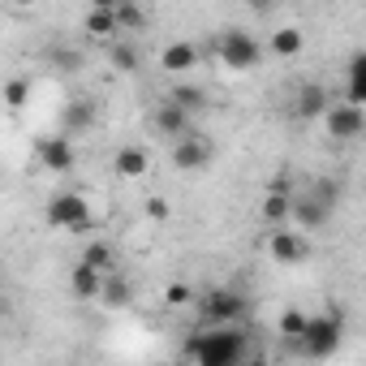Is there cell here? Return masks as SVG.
<instances>
[{
    "instance_id": "1",
    "label": "cell",
    "mask_w": 366,
    "mask_h": 366,
    "mask_svg": "<svg viewBox=\"0 0 366 366\" xmlns=\"http://www.w3.org/2000/svg\"><path fill=\"white\" fill-rule=\"evenodd\" d=\"M186 357H194L199 366H237L250 357V336L242 332V323H212V332L190 336Z\"/></svg>"
},
{
    "instance_id": "2",
    "label": "cell",
    "mask_w": 366,
    "mask_h": 366,
    "mask_svg": "<svg viewBox=\"0 0 366 366\" xmlns=\"http://www.w3.org/2000/svg\"><path fill=\"white\" fill-rule=\"evenodd\" d=\"M340 340H345V315H340V310H323V315H310V319H306V332H302L297 349H302L306 357L323 362V357H332V353L340 349Z\"/></svg>"
},
{
    "instance_id": "3",
    "label": "cell",
    "mask_w": 366,
    "mask_h": 366,
    "mask_svg": "<svg viewBox=\"0 0 366 366\" xmlns=\"http://www.w3.org/2000/svg\"><path fill=\"white\" fill-rule=\"evenodd\" d=\"M44 220H48L52 229H61V233H74V237L91 233V224H95L91 203H86L78 190H61V194H52L48 207H44Z\"/></svg>"
},
{
    "instance_id": "4",
    "label": "cell",
    "mask_w": 366,
    "mask_h": 366,
    "mask_svg": "<svg viewBox=\"0 0 366 366\" xmlns=\"http://www.w3.org/2000/svg\"><path fill=\"white\" fill-rule=\"evenodd\" d=\"M216 56H220V65H224L229 74H250V69L263 61V44H259L250 31L233 26V31H224V35L216 39Z\"/></svg>"
},
{
    "instance_id": "5",
    "label": "cell",
    "mask_w": 366,
    "mask_h": 366,
    "mask_svg": "<svg viewBox=\"0 0 366 366\" xmlns=\"http://www.w3.org/2000/svg\"><path fill=\"white\" fill-rule=\"evenodd\" d=\"M194 306H199L203 323H242L246 327V319H250V297L237 289H207L194 297Z\"/></svg>"
},
{
    "instance_id": "6",
    "label": "cell",
    "mask_w": 366,
    "mask_h": 366,
    "mask_svg": "<svg viewBox=\"0 0 366 366\" xmlns=\"http://www.w3.org/2000/svg\"><path fill=\"white\" fill-rule=\"evenodd\" d=\"M267 259L276 267H302L310 259V237L302 229H293V224H276L267 233Z\"/></svg>"
},
{
    "instance_id": "7",
    "label": "cell",
    "mask_w": 366,
    "mask_h": 366,
    "mask_svg": "<svg viewBox=\"0 0 366 366\" xmlns=\"http://www.w3.org/2000/svg\"><path fill=\"white\" fill-rule=\"evenodd\" d=\"M319 121H323V129H327L332 142H353V138H362V129H366V108H362V104L332 99Z\"/></svg>"
},
{
    "instance_id": "8",
    "label": "cell",
    "mask_w": 366,
    "mask_h": 366,
    "mask_svg": "<svg viewBox=\"0 0 366 366\" xmlns=\"http://www.w3.org/2000/svg\"><path fill=\"white\" fill-rule=\"evenodd\" d=\"M212 155H216V147H212V138L207 134H199V129H190V134H181V138H172V168L177 172H203L207 164H212Z\"/></svg>"
},
{
    "instance_id": "9",
    "label": "cell",
    "mask_w": 366,
    "mask_h": 366,
    "mask_svg": "<svg viewBox=\"0 0 366 366\" xmlns=\"http://www.w3.org/2000/svg\"><path fill=\"white\" fill-rule=\"evenodd\" d=\"M289 224H293V229H302V233H319V229H327V224H332V207H327V203H319L310 190L289 194Z\"/></svg>"
},
{
    "instance_id": "10",
    "label": "cell",
    "mask_w": 366,
    "mask_h": 366,
    "mask_svg": "<svg viewBox=\"0 0 366 366\" xmlns=\"http://www.w3.org/2000/svg\"><path fill=\"white\" fill-rule=\"evenodd\" d=\"M35 159H39V168H48V172H69L74 164H78V147H74V138L69 134H48V138H39L35 142Z\"/></svg>"
},
{
    "instance_id": "11",
    "label": "cell",
    "mask_w": 366,
    "mask_h": 366,
    "mask_svg": "<svg viewBox=\"0 0 366 366\" xmlns=\"http://www.w3.org/2000/svg\"><path fill=\"white\" fill-rule=\"evenodd\" d=\"M199 61H203V52H199V44H190V39H172V44L159 52V69H164L168 78H186V74H194Z\"/></svg>"
},
{
    "instance_id": "12",
    "label": "cell",
    "mask_w": 366,
    "mask_h": 366,
    "mask_svg": "<svg viewBox=\"0 0 366 366\" xmlns=\"http://www.w3.org/2000/svg\"><path fill=\"white\" fill-rule=\"evenodd\" d=\"M327 104H332V91H327L323 82H302V86L293 91L289 112H293L297 121H319V117L327 112Z\"/></svg>"
},
{
    "instance_id": "13",
    "label": "cell",
    "mask_w": 366,
    "mask_h": 366,
    "mask_svg": "<svg viewBox=\"0 0 366 366\" xmlns=\"http://www.w3.org/2000/svg\"><path fill=\"white\" fill-rule=\"evenodd\" d=\"M151 129H155L159 138H181V134L194 129V117H190L186 108H177L172 99H164V104H155V112H151Z\"/></svg>"
},
{
    "instance_id": "14",
    "label": "cell",
    "mask_w": 366,
    "mask_h": 366,
    "mask_svg": "<svg viewBox=\"0 0 366 366\" xmlns=\"http://www.w3.org/2000/svg\"><path fill=\"white\" fill-rule=\"evenodd\" d=\"M95 104L91 99H69L65 108H61V134H69V138H78V134H91V125H95Z\"/></svg>"
},
{
    "instance_id": "15",
    "label": "cell",
    "mask_w": 366,
    "mask_h": 366,
    "mask_svg": "<svg viewBox=\"0 0 366 366\" xmlns=\"http://www.w3.org/2000/svg\"><path fill=\"white\" fill-rule=\"evenodd\" d=\"M112 172H117L121 181H142V177L151 172V155H147L142 147H121V151L112 155Z\"/></svg>"
},
{
    "instance_id": "16",
    "label": "cell",
    "mask_w": 366,
    "mask_h": 366,
    "mask_svg": "<svg viewBox=\"0 0 366 366\" xmlns=\"http://www.w3.org/2000/svg\"><path fill=\"white\" fill-rule=\"evenodd\" d=\"M267 52H272L276 61H293V56L306 52V35H302L297 26H276V31L267 35Z\"/></svg>"
},
{
    "instance_id": "17",
    "label": "cell",
    "mask_w": 366,
    "mask_h": 366,
    "mask_svg": "<svg viewBox=\"0 0 366 366\" xmlns=\"http://www.w3.org/2000/svg\"><path fill=\"white\" fill-rule=\"evenodd\" d=\"M99 289H104V272H95L91 263H74L69 272V293L78 302H99Z\"/></svg>"
},
{
    "instance_id": "18",
    "label": "cell",
    "mask_w": 366,
    "mask_h": 366,
    "mask_svg": "<svg viewBox=\"0 0 366 366\" xmlns=\"http://www.w3.org/2000/svg\"><path fill=\"white\" fill-rule=\"evenodd\" d=\"M340 99H345V104H362V108H366V52H353V56H349Z\"/></svg>"
},
{
    "instance_id": "19",
    "label": "cell",
    "mask_w": 366,
    "mask_h": 366,
    "mask_svg": "<svg viewBox=\"0 0 366 366\" xmlns=\"http://www.w3.org/2000/svg\"><path fill=\"white\" fill-rule=\"evenodd\" d=\"M289 194H293V190H285L280 181H276V186L263 194V207H259V216H263V224H267V229H276V224H289Z\"/></svg>"
},
{
    "instance_id": "20",
    "label": "cell",
    "mask_w": 366,
    "mask_h": 366,
    "mask_svg": "<svg viewBox=\"0 0 366 366\" xmlns=\"http://www.w3.org/2000/svg\"><path fill=\"white\" fill-rule=\"evenodd\" d=\"M82 31H86V39H95V44H112V39L121 35V26H117L112 9H86Z\"/></svg>"
},
{
    "instance_id": "21",
    "label": "cell",
    "mask_w": 366,
    "mask_h": 366,
    "mask_svg": "<svg viewBox=\"0 0 366 366\" xmlns=\"http://www.w3.org/2000/svg\"><path fill=\"white\" fill-rule=\"evenodd\" d=\"M168 99H172L177 108H186L190 117H199V112L207 108V91H203V86H194V82H186V78H177V82L168 86Z\"/></svg>"
},
{
    "instance_id": "22",
    "label": "cell",
    "mask_w": 366,
    "mask_h": 366,
    "mask_svg": "<svg viewBox=\"0 0 366 366\" xmlns=\"http://www.w3.org/2000/svg\"><path fill=\"white\" fill-rule=\"evenodd\" d=\"M99 302L112 306V310H129V306H134V285H129L125 276L108 272V276H104V289H99Z\"/></svg>"
},
{
    "instance_id": "23",
    "label": "cell",
    "mask_w": 366,
    "mask_h": 366,
    "mask_svg": "<svg viewBox=\"0 0 366 366\" xmlns=\"http://www.w3.org/2000/svg\"><path fill=\"white\" fill-rule=\"evenodd\" d=\"M78 263H91L95 272H117V246L112 242H99V237H91L86 246H82V254H78Z\"/></svg>"
},
{
    "instance_id": "24",
    "label": "cell",
    "mask_w": 366,
    "mask_h": 366,
    "mask_svg": "<svg viewBox=\"0 0 366 366\" xmlns=\"http://www.w3.org/2000/svg\"><path fill=\"white\" fill-rule=\"evenodd\" d=\"M112 18H117V26H121V31H129V35L147 31V9H142V0H117Z\"/></svg>"
},
{
    "instance_id": "25",
    "label": "cell",
    "mask_w": 366,
    "mask_h": 366,
    "mask_svg": "<svg viewBox=\"0 0 366 366\" xmlns=\"http://www.w3.org/2000/svg\"><path fill=\"white\" fill-rule=\"evenodd\" d=\"M31 91H35L31 78H5V86H0V99H5L9 112H22V108L31 104Z\"/></svg>"
},
{
    "instance_id": "26",
    "label": "cell",
    "mask_w": 366,
    "mask_h": 366,
    "mask_svg": "<svg viewBox=\"0 0 366 366\" xmlns=\"http://www.w3.org/2000/svg\"><path fill=\"white\" fill-rule=\"evenodd\" d=\"M108 65H112L117 74H134V69L142 65V52H138L134 44H112V48H108Z\"/></svg>"
},
{
    "instance_id": "27",
    "label": "cell",
    "mask_w": 366,
    "mask_h": 366,
    "mask_svg": "<svg viewBox=\"0 0 366 366\" xmlns=\"http://www.w3.org/2000/svg\"><path fill=\"white\" fill-rule=\"evenodd\" d=\"M306 310H285L280 319H276V332H280V340H289V345H297L302 340V332H306Z\"/></svg>"
},
{
    "instance_id": "28",
    "label": "cell",
    "mask_w": 366,
    "mask_h": 366,
    "mask_svg": "<svg viewBox=\"0 0 366 366\" xmlns=\"http://www.w3.org/2000/svg\"><path fill=\"white\" fill-rule=\"evenodd\" d=\"M194 297H199V293H194L186 280H172V285L164 289V306H168V310H190Z\"/></svg>"
},
{
    "instance_id": "29",
    "label": "cell",
    "mask_w": 366,
    "mask_h": 366,
    "mask_svg": "<svg viewBox=\"0 0 366 366\" xmlns=\"http://www.w3.org/2000/svg\"><path fill=\"white\" fill-rule=\"evenodd\" d=\"M48 61H52V69H61V74H78V69H82V56H78L74 48H56Z\"/></svg>"
},
{
    "instance_id": "30",
    "label": "cell",
    "mask_w": 366,
    "mask_h": 366,
    "mask_svg": "<svg viewBox=\"0 0 366 366\" xmlns=\"http://www.w3.org/2000/svg\"><path fill=\"white\" fill-rule=\"evenodd\" d=\"M142 212H147V220H155V224H164V220L172 216V207H168V199H159V194H147V203H142Z\"/></svg>"
},
{
    "instance_id": "31",
    "label": "cell",
    "mask_w": 366,
    "mask_h": 366,
    "mask_svg": "<svg viewBox=\"0 0 366 366\" xmlns=\"http://www.w3.org/2000/svg\"><path fill=\"white\" fill-rule=\"evenodd\" d=\"M310 194H315L319 203H327L332 212H336V203H340V186H336V181H315V186H310Z\"/></svg>"
},
{
    "instance_id": "32",
    "label": "cell",
    "mask_w": 366,
    "mask_h": 366,
    "mask_svg": "<svg viewBox=\"0 0 366 366\" xmlns=\"http://www.w3.org/2000/svg\"><path fill=\"white\" fill-rule=\"evenodd\" d=\"M39 0H9V9H18V14H26V9H35Z\"/></svg>"
},
{
    "instance_id": "33",
    "label": "cell",
    "mask_w": 366,
    "mask_h": 366,
    "mask_svg": "<svg viewBox=\"0 0 366 366\" xmlns=\"http://www.w3.org/2000/svg\"><path fill=\"white\" fill-rule=\"evenodd\" d=\"M250 5H254V9H259V14H267V9H272V5H276V0H250Z\"/></svg>"
},
{
    "instance_id": "34",
    "label": "cell",
    "mask_w": 366,
    "mask_h": 366,
    "mask_svg": "<svg viewBox=\"0 0 366 366\" xmlns=\"http://www.w3.org/2000/svg\"><path fill=\"white\" fill-rule=\"evenodd\" d=\"M91 9H117V0H91Z\"/></svg>"
},
{
    "instance_id": "35",
    "label": "cell",
    "mask_w": 366,
    "mask_h": 366,
    "mask_svg": "<svg viewBox=\"0 0 366 366\" xmlns=\"http://www.w3.org/2000/svg\"><path fill=\"white\" fill-rule=\"evenodd\" d=\"M0 186H5V168H0Z\"/></svg>"
},
{
    "instance_id": "36",
    "label": "cell",
    "mask_w": 366,
    "mask_h": 366,
    "mask_svg": "<svg viewBox=\"0 0 366 366\" xmlns=\"http://www.w3.org/2000/svg\"><path fill=\"white\" fill-rule=\"evenodd\" d=\"M0 310H5V297H0Z\"/></svg>"
}]
</instances>
